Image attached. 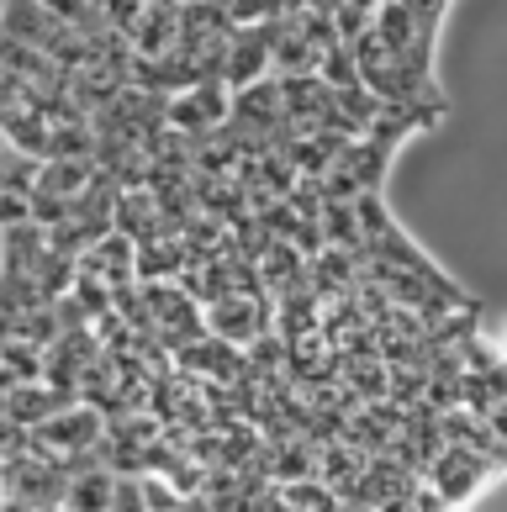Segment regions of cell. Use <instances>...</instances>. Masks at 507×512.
Instances as JSON below:
<instances>
[{
	"mask_svg": "<svg viewBox=\"0 0 507 512\" xmlns=\"http://www.w3.org/2000/svg\"><path fill=\"white\" fill-rule=\"evenodd\" d=\"M407 11H412V22H418V37H428V43H434L444 11H449V0H407Z\"/></svg>",
	"mask_w": 507,
	"mask_h": 512,
	"instance_id": "obj_12",
	"label": "cell"
},
{
	"mask_svg": "<svg viewBox=\"0 0 507 512\" xmlns=\"http://www.w3.org/2000/svg\"><path fill=\"white\" fill-rule=\"evenodd\" d=\"M74 27L64 22L48 0H6V37H22V43H37V48H59Z\"/></svg>",
	"mask_w": 507,
	"mask_h": 512,
	"instance_id": "obj_6",
	"label": "cell"
},
{
	"mask_svg": "<svg viewBox=\"0 0 507 512\" xmlns=\"http://www.w3.org/2000/svg\"><path fill=\"white\" fill-rule=\"evenodd\" d=\"M391 154H397V148H386L381 138H370V132H360V138H354L349 148H344V164L354 180H360V191H381L386 185V164H391Z\"/></svg>",
	"mask_w": 507,
	"mask_h": 512,
	"instance_id": "obj_7",
	"label": "cell"
},
{
	"mask_svg": "<svg viewBox=\"0 0 507 512\" xmlns=\"http://www.w3.org/2000/svg\"><path fill=\"white\" fill-rule=\"evenodd\" d=\"M69 402H80V391H64L53 381H6V391H0V417L22 423V428H37Z\"/></svg>",
	"mask_w": 507,
	"mask_h": 512,
	"instance_id": "obj_5",
	"label": "cell"
},
{
	"mask_svg": "<svg viewBox=\"0 0 507 512\" xmlns=\"http://www.w3.org/2000/svg\"><path fill=\"white\" fill-rule=\"evenodd\" d=\"M497 349H502V359H507V322H502V338H497Z\"/></svg>",
	"mask_w": 507,
	"mask_h": 512,
	"instance_id": "obj_13",
	"label": "cell"
},
{
	"mask_svg": "<svg viewBox=\"0 0 507 512\" xmlns=\"http://www.w3.org/2000/svg\"><path fill=\"white\" fill-rule=\"evenodd\" d=\"M106 423H111V417H106L96 402H85V396H80V402H69V407L53 412L48 423H37L32 433L69 460V454H80V449H96V444L106 439Z\"/></svg>",
	"mask_w": 507,
	"mask_h": 512,
	"instance_id": "obj_4",
	"label": "cell"
},
{
	"mask_svg": "<svg viewBox=\"0 0 507 512\" xmlns=\"http://www.w3.org/2000/svg\"><path fill=\"white\" fill-rule=\"evenodd\" d=\"M270 291H233V296H217L212 307H206V328H212L217 338H228V344L249 349L259 344L265 333H275L270 322Z\"/></svg>",
	"mask_w": 507,
	"mask_h": 512,
	"instance_id": "obj_3",
	"label": "cell"
},
{
	"mask_svg": "<svg viewBox=\"0 0 507 512\" xmlns=\"http://www.w3.org/2000/svg\"><path fill=\"white\" fill-rule=\"evenodd\" d=\"M275 486H280V507H307V512L344 507V497H338L323 476H296V481H275Z\"/></svg>",
	"mask_w": 507,
	"mask_h": 512,
	"instance_id": "obj_9",
	"label": "cell"
},
{
	"mask_svg": "<svg viewBox=\"0 0 507 512\" xmlns=\"http://www.w3.org/2000/svg\"><path fill=\"white\" fill-rule=\"evenodd\" d=\"M148 6H154V0H101L106 27H111V32H127V37L138 32V22L148 16Z\"/></svg>",
	"mask_w": 507,
	"mask_h": 512,
	"instance_id": "obj_11",
	"label": "cell"
},
{
	"mask_svg": "<svg viewBox=\"0 0 507 512\" xmlns=\"http://www.w3.org/2000/svg\"><path fill=\"white\" fill-rule=\"evenodd\" d=\"M0 375H6V381H43V375H48V349L43 344H27V338H6Z\"/></svg>",
	"mask_w": 507,
	"mask_h": 512,
	"instance_id": "obj_10",
	"label": "cell"
},
{
	"mask_svg": "<svg viewBox=\"0 0 507 512\" xmlns=\"http://www.w3.org/2000/svg\"><path fill=\"white\" fill-rule=\"evenodd\" d=\"M502 476H507V460H502V454H486V449H471V444H444L439 460L428 465V486L439 491L444 507H471V502H481Z\"/></svg>",
	"mask_w": 507,
	"mask_h": 512,
	"instance_id": "obj_1",
	"label": "cell"
},
{
	"mask_svg": "<svg viewBox=\"0 0 507 512\" xmlns=\"http://www.w3.org/2000/svg\"><path fill=\"white\" fill-rule=\"evenodd\" d=\"M64 507H90V512H117V470L111 465H85L69 476V502Z\"/></svg>",
	"mask_w": 507,
	"mask_h": 512,
	"instance_id": "obj_8",
	"label": "cell"
},
{
	"mask_svg": "<svg viewBox=\"0 0 507 512\" xmlns=\"http://www.w3.org/2000/svg\"><path fill=\"white\" fill-rule=\"evenodd\" d=\"M233 122V85L228 80H201V85H185L169 96V127L191 132V138H212Z\"/></svg>",
	"mask_w": 507,
	"mask_h": 512,
	"instance_id": "obj_2",
	"label": "cell"
}]
</instances>
